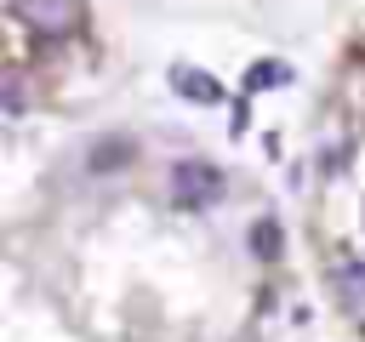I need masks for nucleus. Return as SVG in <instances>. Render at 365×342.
Returning a JSON list of instances; mask_svg holds the SVG:
<instances>
[{
	"label": "nucleus",
	"mask_w": 365,
	"mask_h": 342,
	"mask_svg": "<svg viewBox=\"0 0 365 342\" xmlns=\"http://www.w3.org/2000/svg\"><path fill=\"white\" fill-rule=\"evenodd\" d=\"M171 194H177L182 211H200V205H211V200L222 194V171L205 165V160H188V165L171 171Z\"/></svg>",
	"instance_id": "obj_1"
},
{
	"label": "nucleus",
	"mask_w": 365,
	"mask_h": 342,
	"mask_svg": "<svg viewBox=\"0 0 365 342\" xmlns=\"http://www.w3.org/2000/svg\"><path fill=\"white\" fill-rule=\"evenodd\" d=\"M177 91H188V97H194V103H217V97H222V91H217V86H211V80H200V74H194V68H188V74H177Z\"/></svg>",
	"instance_id": "obj_2"
},
{
	"label": "nucleus",
	"mask_w": 365,
	"mask_h": 342,
	"mask_svg": "<svg viewBox=\"0 0 365 342\" xmlns=\"http://www.w3.org/2000/svg\"><path fill=\"white\" fill-rule=\"evenodd\" d=\"M125 154H131V142L114 137V142H97V148H91V165H97V171H114V160H125Z\"/></svg>",
	"instance_id": "obj_3"
},
{
	"label": "nucleus",
	"mask_w": 365,
	"mask_h": 342,
	"mask_svg": "<svg viewBox=\"0 0 365 342\" xmlns=\"http://www.w3.org/2000/svg\"><path fill=\"white\" fill-rule=\"evenodd\" d=\"M279 80H285V63H257V68H251V86H257V91H262V86H279Z\"/></svg>",
	"instance_id": "obj_4"
},
{
	"label": "nucleus",
	"mask_w": 365,
	"mask_h": 342,
	"mask_svg": "<svg viewBox=\"0 0 365 342\" xmlns=\"http://www.w3.org/2000/svg\"><path fill=\"white\" fill-rule=\"evenodd\" d=\"M251 245H257V251L279 245V228H274V222H257V228H251Z\"/></svg>",
	"instance_id": "obj_5"
}]
</instances>
